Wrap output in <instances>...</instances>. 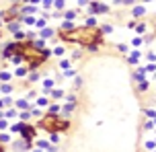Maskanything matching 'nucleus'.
<instances>
[{
	"mask_svg": "<svg viewBox=\"0 0 156 152\" xmlns=\"http://www.w3.org/2000/svg\"><path fill=\"white\" fill-rule=\"evenodd\" d=\"M21 129H23V138H25V140H31V138L35 136L33 128H27V125H25V128H21Z\"/></svg>",
	"mask_w": 156,
	"mask_h": 152,
	"instance_id": "obj_3",
	"label": "nucleus"
},
{
	"mask_svg": "<svg viewBox=\"0 0 156 152\" xmlns=\"http://www.w3.org/2000/svg\"><path fill=\"white\" fill-rule=\"evenodd\" d=\"M62 37L66 41H78V43H84V45H90L93 48V41L101 39V33L93 31L88 27H80V29H74V31H64Z\"/></svg>",
	"mask_w": 156,
	"mask_h": 152,
	"instance_id": "obj_1",
	"label": "nucleus"
},
{
	"mask_svg": "<svg viewBox=\"0 0 156 152\" xmlns=\"http://www.w3.org/2000/svg\"><path fill=\"white\" fill-rule=\"evenodd\" d=\"M37 105H41V107H45V105H47V99H39V101H37Z\"/></svg>",
	"mask_w": 156,
	"mask_h": 152,
	"instance_id": "obj_4",
	"label": "nucleus"
},
{
	"mask_svg": "<svg viewBox=\"0 0 156 152\" xmlns=\"http://www.w3.org/2000/svg\"><path fill=\"white\" fill-rule=\"evenodd\" d=\"M39 125H41V128H45L49 134H55V132H58L60 128H66L68 123H66V121H62V123H60V119H58L55 115H47V117L41 121Z\"/></svg>",
	"mask_w": 156,
	"mask_h": 152,
	"instance_id": "obj_2",
	"label": "nucleus"
}]
</instances>
